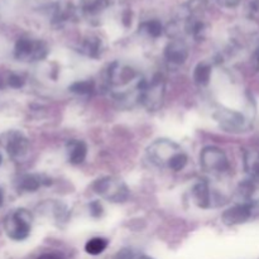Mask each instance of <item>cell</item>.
I'll use <instances>...</instances> for the list:
<instances>
[{
	"label": "cell",
	"mask_w": 259,
	"mask_h": 259,
	"mask_svg": "<svg viewBox=\"0 0 259 259\" xmlns=\"http://www.w3.org/2000/svg\"><path fill=\"white\" fill-rule=\"evenodd\" d=\"M93 191L101 199L114 204H123L128 201L131 190L125 182L115 176H104L93 184Z\"/></svg>",
	"instance_id": "1"
},
{
	"label": "cell",
	"mask_w": 259,
	"mask_h": 259,
	"mask_svg": "<svg viewBox=\"0 0 259 259\" xmlns=\"http://www.w3.org/2000/svg\"><path fill=\"white\" fill-rule=\"evenodd\" d=\"M143 81L144 80H141V75H139L136 68H133L132 66L124 65V63H111L108 70V82L110 88L116 89V90H123V93L115 95L116 99H119L126 93V88H129V86L137 88Z\"/></svg>",
	"instance_id": "2"
},
{
	"label": "cell",
	"mask_w": 259,
	"mask_h": 259,
	"mask_svg": "<svg viewBox=\"0 0 259 259\" xmlns=\"http://www.w3.org/2000/svg\"><path fill=\"white\" fill-rule=\"evenodd\" d=\"M48 53H50V47L45 40L28 35L20 37L14 46V57L20 62H38L45 60Z\"/></svg>",
	"instance_id": "3"
},
{
	"label": "cell",
	"mask_w": 259,
	"mask_h": 259,
	"mask_svg": "<svg viewBox=\"0 0 259 259\" xmlns=\"http://www.w3.org/2000/svg\"><path fill=\"white\" fill-rule=\"evenodd\" d=\"M33 215L27 209L13 210L4 220V230L8 237L15 242H22L32 232Z\"/></svg>",
	"instance_id": "4"
},
{
	"label": "cell",
	"mask_w": 259,
	"mask_h": 259,
	"mask_svg": "<svg viewBox=\"0 0 259 259\" xmlns=\"http://www.w3.org/2000/svg\"><path fill=\"white\" fill-rule=\"evenodd\" d=\"M200 166L206 174L220 176L229 171L230 163L222 148L215 146L205 147L200 153Z\"/></svg>",
	"instance_id": "5"
},
{
	"label": "cell",
	"mask_w": 259,
	"mask_h": 259,
	"mask_svg": "<svg viewBox=\"0 0 259 259\" xmlns=\"http://www.w3.org/2000/svg\"><path fill=\"white\" fill-rule=\"evenodd\" d=\"M0 144L7 152L9 158L14 162H20L28 156L30 143L28 137L20 131H8L0 137Z\"/></svg>",
	"instance_id": "6"
},
{
	"label": "cell",
	"mask_w": 259,
	"mask_h": 259,
	"mask_svg": "<svg viewBox=\"0 0 259 259\" xmlns=\"http://www.w3.org/2000/svg\"><path fill=\"white\" fill-rule=\"evenodd\" d=\"M164 94H166V83L163 76L157 73L152 77L149 82L144 83V88L141 94V103L149 111H157L163 103Z\"/></svg>",
	"instance_id": "7"
},
{
	"label": "cell",
	"mask_w": 259,
	"mask_h": 259,
	"mask_svg": "<svg viewBox=\"0 0 259 259\" xmlns=\"http://www.w3.org/2000/svg\"><path fill=\"white\" fill-rule=\"evenodd\" d=\"M179 152H181V148L175 142L169 139H157L147 148V156L152 163L158 167H167L172 157Z\"/></svg>",
	"instance_id": "8"
},
{
	"label": "cell",
	"mask_w": 259,
	"mask_h": 259,
	"mask_svg": "<svg viewBox=\"0 0 259 259\" xmlns=\"http://www.w3.org/2000/svg\"><path fill=\"white\" fill-rule=\"evenodd\" d=\"M194 204L200 209H212L224 204V196L212 190L207 182H197L191 191Z\"/></svg>",
	"instance_id": "9"
},
{
	"label": "cell",
	"mask_w": 259,
	"mask_h": 259,
	"mask_svg": "<svg viewBox=\"0 0 259 259\" xmlns=\"http://www.w3.org/2000/svg\"><path fill=\"white\" fill-rule=\"evenodd\" d=\"M214 118L217 119L220 126L228 132H244L249 126L245 115H243L239 111L230 110V109H219L215 113Z\"/></svg>",
	"instance_id": "10"
},
{
	"label": "cell",
	"mask_w": 259,
	"mask_h": 259,
	"mask_svg": "<svg viewBox=\"0 0 259 259\" xmlns=\"http://www.w3.org/2000/svg\"><path fill=\"white\" fill-rule=\"evenodd\" d=\"M253 215V204L239 202L225 210L222 215V222L228 227H234L247 223Z\"/></svg>",
	"instance_id": "11"
},
{
	"label": "cell",
	"mask_w": 259,
	"mask_h": 259,
	"mask_svg": "<svg viewBox=\"0 0 259 259\" xmlns=\"http://www.w3.org/2000/svg\"><path fill=\"white\" fill-rule=\"evenodd\" d=\"M163 55L168 63L174 66H181L189 58V47L181 38H175L167 43Z\"/></svg>",
	"instance_id": "12"
},
{
	"label": "cell",
	"mask_w": 259,
	"mask_h": 259,
	"mask_svg": "<svg viewBox=\"0 0 259 259\" xmlns=\"http://www.w3.org/2000/svg\"><path fill=\"white\" fill-rule=\"evenodd\" d=\"M51 184H52L51 179L45 176V175L25 174L18 177L17 181H15V187L20 192H29V194H32V192L38 191L40 187L50 186Z\"/></svg>",
	"instance_id": "13"
},
{
	"label": "cell",
	"mask_w": 259,
	"mask_h": 259,
	"mask_svg": "<svg viewBox=\"0 0 259 259\" xmlns=\"http://www.w3.org/2000/svg\"><path fill=\"white\" fill-rule=\"evenodd\" d=\"M88 144L80 139H72L66 144V153H67V161L73 166L83 163L88 157Z\"/></svg>",
	"instance_id": "14"
},
{
	"label": "cell",
	"mask_w": 259,
	"mask_h": 259,
	"mask_svg": "<svg viewBox=\"0 0 259 259\" xmlns=\"http://www.w3.org/2000/svg\"><path fill=\"white\" fill-rule=\"evenodd\" d=\"M75 18V8L71 3H57L53 5L51 20L53 24L63 25Z\"/></svg>",
	"instance_id": "15"
},
{
	"label": "cell",
	"mask_w": 259,
	"mask_h": 259,
	"mask_svg": "<svg viewBox=\"0 0 259 259\" xmlns=\"http://www.w3.org/2000/svg\"><path fill=\"white\" fill-rule=\"evenodd\" d=\"M81 51L89 57L98 58L103 52V40L98 35H88L81 43Z\"/></svg>",
	"instance_id": "16"
},
{
	"label": "cell",
	"mask_w": 259,
	"mask_h": 259,
	"mask_svg": "<svg viewBox=\"0 0 259 259\" xmlns=\"http://www.w3.org/2000/svg\"><path fill=\"white\" fill-rule=\"evenodd\" d=\"M243 166H244V171L250 177H259V151H255V149L244 151Z\"/></svg>",
	"instance_id": "17"
},
{
	"label": "cell",
	"mask_w": 259,
	"mask_h": 259,
	"mask_svg": "<svg viewBox=\"0 0 259 259\" xmlns=\"http://www.w3.org/2000/svg\"><path fill=\"white\" fill-rule=\"evenodd\" d=\"M109 0H81V10L88 17H96L108 8Z\"/></svg>",
	"instance_id": "18"
},
{
	"label": "cell",
	"mask_w": 259,
	"mask_h": 259,
	"mask_svg": "<svg viewBox=\"0 0 259 259\" xmlns=\"http://www.w3.org/2000/svg\"><path fill=\"white\" fill-rule=\"evenodd\" d=\"M212 75L211 66L207 62H199L194 70V81L199 86H207Z\"/></svg>",
	"instance_id": "19"
},
{
	"label": "cell",
	"mask_w": 259,
	"mask_h": 259,
	"mask_svg": "<svg viewBox=\"0 0 259 259\" xmlns=\"http://www.w3.org/2000/svg\"><path fill=\"white\" fill-rule=\"evenodd\" d=\"M139 30L149 38H158L163 34V25L158 19H149L139 25Z\"/></svg>",
	"instance_id": "20"
},
{
	"label": "cell",
	"mask_w": 259,
	"mask_h": 259,
	"mask_svg": "<svg viewBox=\"0 0 259 259\" xmlns=\"http://www.w3.org/2000/svg\"><path fill=\"white\" fill-rule=\"evenodd\" d=\"M109 242L108 239L101 237H95L91 238L86 242L85 244V252L90 255H99L101 253L105 252V249L108 248Z\"/></svg>",
	"instance_id": "21"
},
{
	"label": "cell",
	"mask_w": 259,
	"mask_h": 259,
	"mask_svg": "<svg viewBox=\"0 0 259 259\" xmlns=\"http://www.w3.org/2000/svg\"><path fill=\"white\" fill-rule=\"evenodd\" d=\"M68 89L76 95H89L95 90V83L93 80H81L73 82Z\"/></svg>",
	"instance_id": "22"
},
{
	"label": "cell",
	"mask_w": 259,
	"mask_h": 259,
	"mask_svg": "<svg viewBox=\"0 0 259 259\" xmlns=\"http://www.w3.org/2000/svg\"><path fill=\"white\" fill-rule=\"evenodd\" d=\"M187 163H189V157H187V154L185 153V152L181 151L172 157V159L169 161L167 168L171 169V171L174 172H180L187 166Z\"/></svg>",
	"instance_id": "23"
},
{
	"label": "cell",
	"mask_w": 259,
	"mask_h": 259,
	"mask_svg": "<svg viewBox=\"0 0 259 259\" xmlns=\"http://www.w3.org/2000/svg\"><path fill=\"white\" fill-rule=\"evenodd\" d=\"M88 209H89V214H90V217L94 218V219H99V218H101L104 215L103 204H101L99 200H94V201H91L90 204L88 205Z\"/></svg>",
	"instance_id": "24"
},
{
	"label": "cell",
	"mask_w": 259,
	"mask_h": 259,
	"mask_svg": "<svg viewBox=\"0 0 259 259\" xmlns=\"http://www.w3.org/2000/svg\"><path fill=\"white\" fill-rule=\"evenodd\" d=\"M118 259H152L148 255H144V254H133L131 250H123V252L119 253Z\"/></svg>",
	"instance_id": "25"
},
{
	"label": "cell",
	"mask_w": 259,
	"mask_h": 259,
	"mask_svg": "<svg viewBox=\"0 0 259 259\" xmlns=\"http://www.w3.org/2000/svg\"><path fill=\"white\" fill-rule=\"evenodd\" d=\"M37 259H63L62 255L60 254V253H45V254L39 255Z\"/></svg>",
	"instance_id": "26"
},
{
	"label": "cell",
	"mask_w": 259,
	"mask_h": 259,
	"mask_svg": "<svg viewBox=\"0 0 259 259\" xmlns=\"http://www.w3.org/2000/svg\"><path fill=\"white\" fill-rule=\"evenodd\" d=\"M218 2L220 3V5H224V7L232 8V7H235V5L239 4L240 0H218Z\"/></svg>",
	"instance_id": "27"
},
{
	"label": "cell",
	"mask_w": 259,
	"mask_h": 259,
	"mask_svg": "<svg viewBox=\"0 0 259 259\" xmlns=\"http://www.w3.org/2000/svg\"><path fill=\"white\" fill-rule=\"evenodd\" d=\"M123 23L126 25V27H129V25H132V12H125L123 14Z\"/></svg>",
	"instance_id": "28"
},
{
	"label": "cell",
	"mask_w": 259,
	"mask_h": 259,
	"mask_svg": "<svg viewBox=\"0 0 259 259\" xmlns=\"http://www.w3.org/2000/svg\"><path fill=\"white\" fill-rule=\"evenodd\" d=\"M3 204H4V191L0 187V207L3 206Z\"/></svg>",
	"instance_id": "29"
},
{
	"label": "cell",
	"mask_w": 259,
	"mask_h": 259,
	"mask_svg": "<svg viewBox=\"0 0 259 259\" xmlns=\"http://www.w3.org/2000/svg\"><path fill=\"white\" fill-rule=\"evenodd\" d=\"M2 163H3V156L2 153H0V166H2Z\"/></svg>",
	"instance_id": "30"
}]
</instances>
